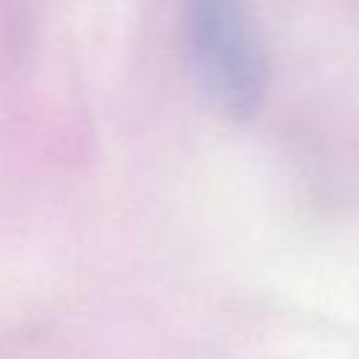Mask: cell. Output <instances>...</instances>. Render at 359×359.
I'll use <instances>...</instances> for the list:
<instances>
[{"instance_id":"1","label":"cell","mask_w":359,"mask_h":359,"mask_svg":"<svg viewBox=\"0 0 359 359\" xmlns=\"http://www.w3.org/2000/svg\"><path fill=\"white\" fill-rule=\"evenodd\" d=\"M185 34L210 98L233 118L258 109L266 90V56L244 0H185Z\"/></svg>"}]
</instances>
